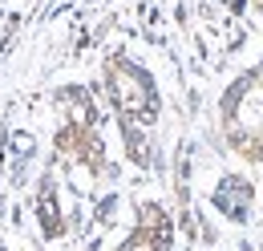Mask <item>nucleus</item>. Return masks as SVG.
I'll return each mask as SVG.
<instances>
[{
    "label": "nucleus",
    "instance_id": "nucleus-3",
    "mask_svg": "<svg viewBox=\"0 0 263 251\" xmlns=\"http://www.w3.org/2000/svg\"><path fill=\"white\" fill-rule=\"evenodd\" d=\"M174 247V223L162 203H138V227L122 243V251H170Z\"/></svg>",
    "mask_w": 263,
    "mask_h": 251
},
{
    "label": "nucleus",
    "instance_id": "nucleus-5",
    "mask_svg": "<svg viewBox=\"0 0 263 251\" xmlns=\"http://www.w3.org/2000/svg\"><path fill=\"white\" fill-rule=\"evenodd\" d=\"M36 219H41L45 239L65 235V219H61V207H57V187H53V178H45V187L36 194Z\"/></svg>",
    "mask_w": 263,
    "mask_h": 251
},
{
    "label": "nucleus",
    "instance_id": "nucleus-4",
    "mask_svg": "<svg viewBox=\"0 0 263 251\" xmlns=\"http://www.w3.org/2000/svg\"><path fill=\"white\" fill-rule=\"evenodd\" d=\"M211 203L219 215H227L231 223H247L251 219V207H255V187L243 178V174H223L215 190H211Z\"/></svg>",
    "mask_w": 263,
    "mask_h": 251
},
{
    "label": "nucleus",
    "instance_id": "nucleus-2",
    "mask_svg": "<svg viewBox=\"0 0 263 251\" xmlns=\"http://www.w3.org/2000/svg\"><path fill=\"white\" fill-rule=\"evenodd\" d=\"M105 81H109V97H114V110L122 114V122L150 126L158 118V89H154V77L142 65L126 61V57H109Z\"/></svg>",
    "mask_w": 263,
    "mask_h": 251
},
{
    "label": "nucleus",
    "instance_id": "nucleus-1",
    "mask_svg": "<svg viewBox=\"0 0 263 251\" xmlns=\"http://www.w3.org/2000/svg\"><path fill=\"white\" fill-rule=\"evenodd\" d=\"M223 138L239 158L263 166V69H247L219 101Z\"/></svg>",
    "mask_w": 263,
    "mask_h": 251
}]
</instances>
